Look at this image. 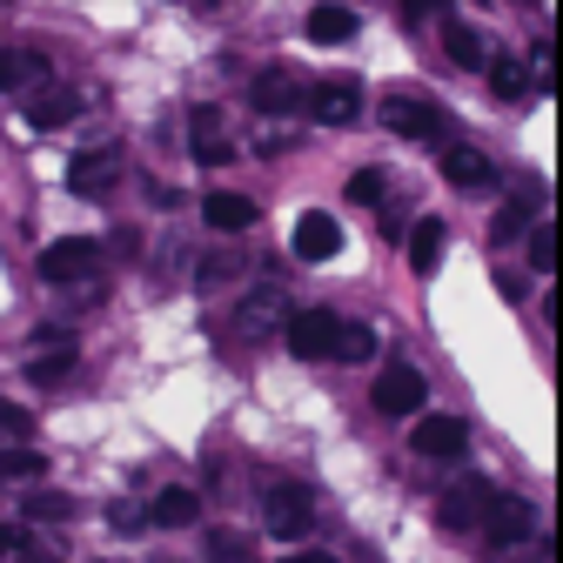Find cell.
<instances>
[{
	"label": "cell",
	"mask_w": 563,
	"mask_h": 563,
	"mask_svg": "<svg viewBox=\"0 0 563 563\" xmlns=\"http://www.w3.org/2000/svg\"><path fill=\"white\" fill-rule=\"evenodd\" d=\"M443 175L456 188H489V155L483 148H443Z\"/></svg>",
	"instance_id": "19"
},
{
	"label": "cell",
	"mask_w": 563,
	"mask_h": 563,
	"mask_svg": "<svg viewBox=\"0 0 563 563\" xmlns=\"http://www.w3.org/2000/svg\"><path fill=\"white\" fill-rule=\"evenodd\" d=\"M437 262H443V222L422 216V222L409 229V268H416V275H437Z\"/></svg>",
	"instance_id": "16"
},
{
	"label": "cell",
	"mask_w": 563,
	"mask_h": 563,
	"mask_svg": "<svg viewBox=\"0 0 563 563\" xmlns=\"http://www.w3.org/2000/svg\"><path fill=\"white\" fill-rule=\"evenodd\" d=\"M497 289H504V302H523V275H504L497 268Z\"/></svg>",
	"instance_id": "35"
},
{
	"label": "cell",
	"mask_w": 563,
	"mask_h": 563,
	"mask_svg": "<svg viewBox=\"0 0 563 563\" xmlns=\"http://www.w3.org/2000/svg\"><path fill=\"white\" fill-rule=\"evenodd\" d=\"M530 222H537V188H523L517 201H504V216H497V242H517V235H530Z\"/></svg>",
	"instance_id": "25"
},
{
	"label": "cell",
	"mask_w": 563,
	"mask_h": 563,
	"mask_svg": "<svg viewBox=\"0 0 563 563\" xmlns=\"http://www.w3.org/2000/svg\"><path fill=\"white\" fill-rule=\"evenodd\" d=\"M309 517H316L309 483H268V530H275V537H302Z\"/></svg>",
	"instance_id": "8"
},
{
	"label": "cell",
	"mask_w": 563,
	"mask_h": 563,
	"mask_svg": "<svg viewBox=\"0 0 563 563\" xmlns=\"http://www.w3.org/2000/svg\"><path fill=\"white\" fill-rule=\"evenodd\" d=\"M335 356H342V363H369V356H376V329H369V322H342V329H335Z\"/></svg>",
	"instance_id": "26"
},
{
	"label": "cell",
	"mask_w": 563,
	"mask_h": 563,
	"mask_svg": "<svg viewBox=\"0 0 563 563\" xmlns=\"http://www.w3.org/2000/svg\"><path fill=\"white\" fill-rule=\"evenodd\" d=\"M489 95H497V101L530 95V60H523V54H504L497 67H489Z\"/></svg>",
	"instance_id": "20"
},
{
	"label": "cell",
	"mask_w": 563,
	"mask_h": 563,
	"mask_svg": "<svg viewBox=\"0 0 563 563\" xmlns=\"http://www.w3.org/2000/svg\"><path fill=\"white\" fill-rule=\"evenodd\" d=\"M376 409L383 416H416L422 409V396H430V376H422V369H409V363H389L383 376H376Z\"/></svg>",
	"instance_id": "6"
},
{
	"label": "cell",
	"mask_w": 563,
	"mask_h": 563,
	"mask_svg": "<svg viewBox=\"0 0 563 563\" xmlns=\"http://www.w3.org/2000/svg\"><path fill=\"white\" fill-rule=\"evenodd\" d=\"M443 47H450V60H456V67H483V54H489V47H483V34H476L470 21H443Z\"/></svg>",
	"instance_id": "22"
},
{
	"label": "cell",
	"mask_w": 563,
	"mask_h": 563,
	"mask_svg": "<svg viewBox=\"0 0 563 563\" xmlns=\"http://www.w3.org/2000/svg\"><path fill=\"white\" fill-rule=\"evenodd\" d=\"M188 141H195V162H201V168L235 162V141H229V128H222V108H195V114H188Z\"/></svg>",
	"instance_id": "10"
},
{
	"label": "cell",
	"mask_w": 563,
	"mask_h": 563,
	"mask_svg": "<svg viewBox=\"0 0 563 563\" xmlns=\"http://www.w3.org/2000/svg\"><path fill=\"white\" fill-rule=\"evenodd\" d=\"M34 75H41V60H34V54H21V47H0V88H8V95H14V88H27Z\"/></svg>",
	"instance_id": "29"
},
{
	"label": "cell",
	"mask_w": 563,
	"mask_h": 563,
	"mask_svg": "<svg viewBox=\"0 0 563 563\" xmlns=\"http://www.w3.org/2000/svg\"><path fill=\"white\" fill-rule=\"evenodd\" d=\"M383 188H389V181H383L376 168H363V175H349V201H383Z\"/></svg>",
	"instance_id": "31"
},
{
	"label": "cell",
	"mask_w": 563,
	"mask_h": 563,
	"mask_svg": "<svg viewBox=\"0 0 563 563\" xmlns=\"http://www.w3.org/2000/svg\"><path fill=\"white\" fill-rule=\"evenodd\" d=\"M201 222L216 229V235H242V229H255V201L216 188V195H201Z\"/></svg>",
	"instance_id": "13"
},
{
	"label": "cell",
	"mask_w": 563,
	"mask_h": 563,
	"mask_svg": "<svg viewBox=\"0 0 563 563\" xmlns=\"http://www.w3.org/2000/svg\"><path fill=\"white\" fill-rule=\"evenodd\" d=\"M41 275L54 282V289H67V282H95L101 275V242L95 235H60L41 249Z\"/></svg>",
	"instance_id": "1"
},
{
	"label": "cell",
	"mask_w": 563,
	"mask_h": 563,
	"mask_svg": "<svg viewBox=\"0 0 563 563\" xmlns=\"http://www.w3.org/2000/svg\"><path fill=\"white\" fill-rule=\"evenodd\" d=\"M108 523H114V530H134V523H141V510H134V504H114V510H108Z\"/></svg>",
	"instance_id": "34"
},
{
	"label": "cell",
	"mask_w": 563,
	"mask_h": 563,
	"mask_svg": "<svg viewBox=\"0 0 563 563\" xmlns=\"http://www.w3.org/2000/svg\"><path fill=\"white\" fill-rule=\"evenodd\" d=\"M41 476H47V456L41 450H27V443L0 450V483H41Z\"/></svg>",
	"instance_id": "23"
},
{
	"label": "cell",
	"mask_w": 563,
	"mask_h": 563,
	"mask_svg": "<svg viewBox=\"0 0 563 563\" xmlns=\"http://www.w3.org/2000/svg\"><path fill=\"white\" fill-rule=\"evenodd\" d=\"M282 563H335L329 550H296V556H282Z\"/></svg>",
	"instance_id": "36"
},
{
	"label": "cell",
	"mask_w": 563,
	"mask_h": 563,
	"mask_svg": "<svg viewBox=\"0 0 563 563\" xmlns=\"http://www.w3.org/2000/svg\"><path fill=\"white\" fill-rule=\"evenodd\" d=\"M21 517H27V523H67V517H75V497H67V489L34 483L27 497H21Z\"/></svg>",
	"instance_id": "17"
},
{
	"label": "cell",
	"mask_w": 563,
	"mask_h": 563,
	"mask_svg": "<svg viewBox=\"0 0 563 563\" xmlns=\"http://www.w3.org/2000/svg\"><path fill=\"white\" fill-rule=\"evenodd\" d=\"M309 114H316L322 128H349V121L363 114V81H349V75L316 81V88H309Z\"/></svg>",
	"instance_id": "7"
},
{
	"label": "cell",
	"mask_w": 563,
	"mask_h": 563,
	"mask_svg": "<svg viewBox=\"0 0 563 563\" xmlns=\"http://www.w3.org/2000/svg\"><path fill=\"white\" fill-rule=\"evenodd\" d=\"M463 443H470V430H463L456 416H422L416 430H409V450H416V456H430V463L463 456Z\"/></svg>",
	"instance_id": "9"
},
{
	"label": "cell",
	"mask_w": 563,
	"mask_h": 563,
	"mask_svg": "<svg viewBox=\"0 0 563 563\" xmlns=\"http://www.w3.org/2000/svg\"><path fill=\"white\" fill-rule=\"evenodd\" d=\"M383 128L402 134V141H437L443 134V114L430 95H416V88H389L383 95Z\"/></svg>",
	"instance_id": "2"
},
{
	"label": "cell",
	"mask_w": 563,
	"mask_h": 563,
	"mask_svg": "<svg viewBox=\"0 0 563 563\" xmlns=\"http://www.w3.org/2000/svg\"><path fill=\"white\" fill-rule=\"evenodd\" d=\"M497 550H523V543H537V510L523 504V497H497L489 489V504H483V523H476Z\"/></svg>",
	"instance_id": "3"
},
{
	"label": "cell",
	"mask_w": 563,
	"mask_h": 563,
	"mask_svg": "<svg viewBox=\"0 0 563 563\" xmlns=\"http://www.w3.org/2000/svg\"><path fill=\"white\" fill-rule=\"evenodd\" d=\"M229 275H235V262H229V255H208V262H201V289H222Z\"/></svg>",
	"instance_id": "32"
},
{
	"label": "cell",
	"mask_w": 563,
	"mask_h": 563,
	"mask_svg": "<svg viewBox=\"0 0 563 563\" xmlns=\"http://www.w3.org/2000/svg\"><path fill=\"white\" fill-rule=\"evenodd\" d=\"M296 255H302V262H329V255H342V222L322 216V208H316V216H302V222H296Z\"/></svg>",
	"instance_id": "14"
},
{
	"label": "cell",
	"mask_w": 563,
	"mask_h": 563,
	"mask_svg": "<svg viewBox=\"0 0 563 563\" xmlns=\"http://www.w3.org/2000/svg\"><path fill=\"white\" fill-rule=\"evenodd\" d=\"M75 356H81L75 342H67V349H41V356L27 363V376L34 383H67V376H75Z\"/></svg>",
	"instance_id": "27"
},
{
	"label": "cell",
	"mask_w": 563,
	"mask_h": 563,
	"mask_svg": "<svg viewBox=\"0 0 563 563\" xmlns=\"http://www.w3.org/2000/svg\"><path fill=\"white\" fill-rule=\"evenodd\" d=\"M148 517H155V530H188L201 517V497H195V489H162Z\"/></svg>",
	"instance_id": "18"
},
{
	"label": "cell",
	"mask_w": 563,
	"mask_h": 563,
	"mask_svg": "<svg viewBox=\"0 0 563 563\" xmlns=\"http://www.w3.org/2000/svg\"><path fill=\"white\" fill-rule=\"evenodd\" d=\"M556 255H563L556 222H530V268H537V275H556Z\"/></svg>",
	"instance_id": "28"
},
{
	"label": "cell",
	"mask_w": 563,
	"mask_h": 563,
	"mask_svg": "<svg viewBox=\"0 0 563 563\" xmlns=\"http://www.w3.org/2000/svg\"><path fill=\"white\" fill-rule=\"evenodd\" d=\"M335 329H342L335 309H302V316L282 322V335H289V349H296L302 363H329L335 356Z\"/></svg>",
	"instance_id": "5"
},
{
	"label": "cell",
	"mask_w": 563,
	"mask_h": 563,
	"mask_svg": "<svg viewBox=\"0 0 563 563\" xmlns=\"http://www.w3.org/2000/svg\"><path fill=\"white\" fill-rule=\"evenodd\" d=\"M75 114H81V101L67 95V88H47V95H34V108H27L34 128H60V121H75Z\"/></svg>",
	"instance_id": "24"
},
{
	"label": "cell",
	"mask_w": 563,
	"mask_h": 563,
	"mask_svg": "<svg viewBox=\"0 0 563 563\" xmlns=\"http://www.w3.org/2000/svg\"><path fill=\"white\" fill-rule=\"evenodd\" d=\"M21 543H27V537H21V523H0V563H14V556H21Z\"/></svg>",
	"instance_id": "33"
},
{
	"label": "cell",
	"mask_w": 563,
	"mask_h": 563,
	"mask_svg": "<svg viewBox=\"0 0 563 563\" xmlns=\"http://www.w3.org/2000/svg\"><path fill=\"white\" fill-rule=\"evenodd\" d=\"M121 181V155L114 148H88V155H75V168H67V188L75 195H108Z\"/></svg>",
	"instance_id": "12"
},
{
	"label": "cell",
	"mask_w": 563,
	"mask_h": 563,
	"mask_svg": "<svg viewBox=\"0 0 563 563\" xmlns=\"http://www.w3.org/2000/svg\"><path fill=\"white\" fill-rule=\"evenodd\" d=\"M349 34H356V14H349V8H309V41L316 47H335Z\"/></svg>",
	"instance_id": "21"
},
{
	"label": "cell",
	"mask_w": 563,
	"mask_h": 563,
	"mask_svg": "<svg viewBox=\"0 0 563 563\" xmlns=\"http://www.w3.org/2000/svg\"><path fill=\"white\" fill-rule=\"evenodd\" d=\"M27 430H34V416H27L21 402H8V396H0V450H14V443H27Z\"/></svg>",
	"instance_id": "30"
},
{
	"label": "cell",
	"mask_w": 563,
	"mask_h": 563,
	"mask_svg": "<svg viewBox=\"0 0 563 563\" xmlns=\"http://www.w3.org/2000/svg\"><path fill=\"white\" fill-rule=\"evenodd\" d=\"M483 504H489V483L470 476V483H456L450 497L437 504V523H443V530H476V523H483Z\"/></svg>",
	"instance_id": "11"
},
{
	"label": "cell",
	"mask_w": 563,
	"mask_h": 563,
	"mask_svg": "<svg viewBox=\"0 0 563 563\" xmlns=\"http://www.w3.org/2000/svg\"><path fill=\"white\" fill-rule=\"evenodd\" d=\"M282 322H289V296H282L275 282H262V289H249V296L235 302V335H242V342H268Z\"/></svg>",
	"instance_id": "4"
},
{
	"label": "cell",
	"mask_w": 563,
	"mask_h": 563,
	"mask_svg": "<svg viewBox=\"0 0 563 563\" xmlns=\"http://www.w3.org/2000/svg\"><path fill=\"white\" fill-rule=\"evenodd\" d=\"M249 101H255L262 114H289V108L302 101V88H296V75H289V67H262V75H255V88H249Z\"/></svg>",
	"instance_id": "15"
}]
</instances>
